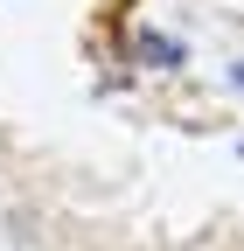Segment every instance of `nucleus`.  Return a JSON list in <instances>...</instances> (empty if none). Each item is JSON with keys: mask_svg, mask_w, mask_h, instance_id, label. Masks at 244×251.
Instances as JSON below:
<instances>
[{"mask_svg": "<svg viewBox=\"0 0 244 251\" xmlns=\"http://www.w3.org/2000/svg\"><path fill=\"white\" fill-rule=\"evenodd\" d=\"M140 56L154 63V70H174V63H181V42H168V35H140Z\"/></svg>", "mask_w": 244, "mask_h": 251, "instance_id": "f257e3e1", "label": "nucleus"}]
</instances>
